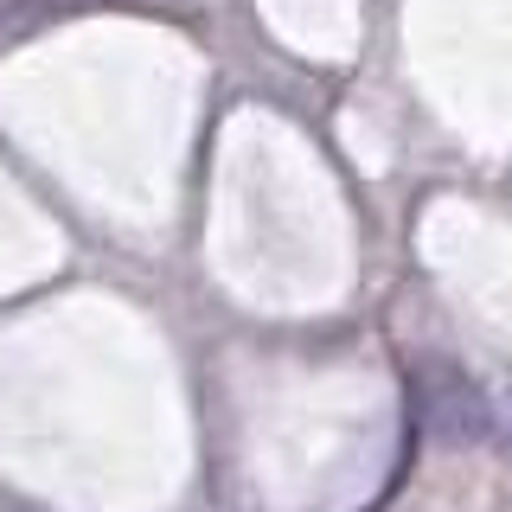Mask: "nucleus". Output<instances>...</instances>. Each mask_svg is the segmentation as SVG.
<instances>
[{
  "instance_id": "1",
  "label": "nucleus",
  "mask_w": 512,
  "mask_h": 512,
  "mask_svg": "<svg viewBox=\"0 0 512 512\" xmlns=\"http://www.w3.org/2000/svg\"><path fill=\"white\" fill-rule=\"evenodd\" d=\"M423 423L436 442H493V397L468 372H429L423 378Z\"/></svg>"
},
{
  "instance_id": "2",
  "label": "nucleus",
  "mask_w": 512,
  "mask_h": 512,
  "mask_svg": "<svg viewBox=\"0 0 512 512\" xmlns=\"http://www.w3.org/2000/svg\"><path fill=\"white\" fill-rule=\"evenodd\" d=\"M493 442H500L506 455H512V391L493 397Z\"/></svg>"
}]
</instances>
